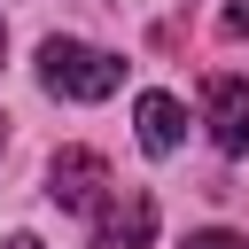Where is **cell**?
Returning a JSON list of instances; mask_svg holds the SVG:
<instances>
[{
  "label": "cell",
  "instance_id": "cell-1",
  "mask_svg": "<svg viewBox=\"0 0 249 249\" xmlns=\"http://www.w3.org/2000/svg\"><path fill=\"white\" fill-rule=\"evenodd\" d=\"M39 86L54 101H109L124 86V54H109L93 39H47L39 47Z\"/></svg>",
  "mask_w": 249,
  "mask_h": 249
},
{
  "label": "cell",
  "instance_id": "cell-2",
  "mask_svg": "<svg viewBox=\"0 0 249 249\" xmlns=\"http://www.w3.org/2000/svg\"><path fill=\"white\" fill-rule=\"evenodd\" d=\"M109 195H117V179H109V156L101 148H54V163H47V202L54 210L93 218Z\"/></svg>",
  "mask_w": 249,
  "mask_h": 249
},
{
  "label": "cell",
  "instance_id": "cell-3",
  "mask_svg": "<svg viewBox=\"0 0 249 249\" xmlns=\"http://www.w3.org/2000/svg\"><path fill=\"white\" fill-rule=\"evenodd\" d=\"M86 226H93V249H148L156 241V195L148 187H117Z\"/></svg>",
  "mask_w": 249,
  "mask_h": 249
},
{
  "label": "cell",
  "instance_id": "cell-4",
  "mask_svg": "<svg viewBox=\"0 0 249 249\" xmlns=\"http://www.w3.org/2000/svg\"><path fill=\"white\" fill-rule=\"evenodd\" d=\"M202 124H210V148L218 156H249V78L218 70L202 86Z\"/></svg>",
  "mask_w": 249,
  "mask_h": 249
},
{
  "label": "cell",
  "instance_id": "cell-5",
  "mask_svg": "<svg viewBox=\"0 0 249 249\" xmlns=\"http://www.w3.org/2000/svg\"><path fill=\"white\" fill-rule=\"evenodd\" d=\"M132 124H140V148H148V156H171V148L187 140V109H179L171 93H140V101H132Z\"/></svg>",
  "mask_w": 249,
  "mask_h": 249
},
{
  "label": "cell",
  "instance_id": "cell-6",
  "mask_svg": "<svg viewBox=\"0 0 249 249\" xmlns=\"http://www.w3.org/2000/svg\"><path fill=\"white\" fill-rule=\"evenodd\" d=\"M218 31H226V39H249V0H226V8H218Z\"/></svg>",
  "mask_w": 249,
  "mask_h": 249
},
{
  "label": "cell",
  "instance_id": "cell-7",
  "mask_svg": "<svg viewBox=\"0 0 249 249\" xmlns=\"http://www.w3.org/2000/svg\"><path fill=\"white\" fill-rule=\"evenodd\" d=\"M187 249H249V241L226 233V226H202V233H187Z\"/></svg>",
  "mask_w": 249,
  "mask_h": 249
},
{
  "label": "cell",
  "instance_id": "cell-8",
  "mask_svg": "<svg viewBox=\"0 0 249 249\" xmlns=\"http://www.w3.org/2000/svg\"><path fill=\"white\" fill-rule=\"evenodd\" d=\"M0 249H39V233H8V241H0Z\"/></svg>",
  "mask_w": 249,
  "mask_h": 249
},
{
  "label": "cell",
  "instance_id": "cell-9",
  "mask_svg": "<svg viewBox=\"0 0 249 249\" xmlns=\"http://www.w3.org/2000/svg\"><path fill=\"white\" fill-rule=\"evenodd\" d=\"M0 54H8V23H0Z\"/></svg>",
  "mask_w": 249,
  "mask_h": 249
},
{
  "label": "cell",
  "instance_id": "cell-10",
  "mask_svg": "<svg viewBox=\"0 0 249 249\" xmlns=\"http://www.w3.org/2000/svg\"><path fill=\"white\" fill-rule=\"evenodd\" d=\"M0 148H8V117H0Z\"/></svg>",
  "mask_w": 249,
  "mask_h": 249
}]
</instances>
